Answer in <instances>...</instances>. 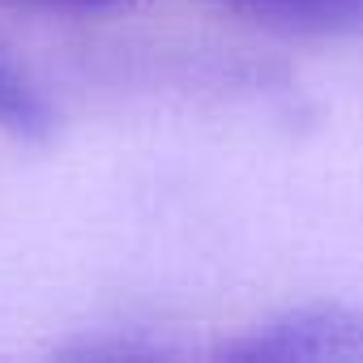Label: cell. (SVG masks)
Returning a JSON list of instances; mask_svg holds the SVG:
<instances>
[{"instance_id":"obj_2","label":"cell","mask_w":363,"mask_h":363,"mask_svg":"<svg viewBox=\"0 0 363 363\" xmlns=\"http://www.w3.org/2000/svg\"><path fill=\"white\" fill-rule=\"evenodd\" d=\"M223 5L308 39H354L363 35V0H223Z\"/></svg>"},{"instance_id":"obj_1","label":"cell","mask_w":363,"mask_h":363,"mask_svg":"<svg viewBox=\"0 0 363 363\" xmlns=\"http://www.w3.org/2000/svg\"><path fill=\"white\" fill-rule=\"evenodd\" d=\"M223 359L240 363H337L363 359V312L342 303H303L274 320L252 325L223 346Z\"/></svg>"},{"instance_id":"obj_4","label":"cell","mask_w":363,"mask_h":363,"mask_svg":"<svg viewBox=\"0 0 363 363\" xmlns=\"http://www.w3.org/2000/svg\"><path fill=\"white\" fill-rule=\"evenodd\" d=\"M73 5H103V0H73Z\"/></svg>"},{"instance_id":"obj_3","label":"cell","mask_w":363,"mask_h":363,"mask_svg":"<svg viewBox=\"0 0 363 363\" xmlns=\"http://www.w3.org/2000/svg\"><path fill=\"white\" fill-rule=\"evenodd\" d=\"M0 128L18 141H48L52 137V107L43 94L0 56Z\"/></svg>"}]
</instances>
